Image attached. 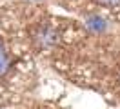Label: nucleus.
Returning a JSON list of instances; mask_svg holds the SVG:
<instances>
[{
	"mask_svg": "<svg viewBox=\"0 0 120 109\" xmlns=\"http://www.w3.org/2000/svg\"><path fill=\"white\" fill-rule=\"evenodd\" d=\"M8 67H9V58H8V53L4 51L2 44H0V76H2V75H6Z\"/></svg>",
	"mask_w": 120,
	"mask_h": 109,
	"instance_id": "2",
	"label": "nucleus"
},
{
	"mask_svg": "<svg viewBox=\"0 0 120 109\" xmlns=\"http://www.w3.org/2000/svg\"><path fill=\"white\" fill-rule=\"evenodd\" d=\"M118 82H120V75H118Z\"/></svg>",
	"mask_w": 120,
	"mask_h": 109,
	"instance_id": "4",
	"label": "nucleus"
},
{
	"mask_svg": "<svg viewBox=\"0 0 120 109\" xmlns=\"http://www.w3.org/2000/svg\"><path fill=\"white\" fill-rule=\"evenodd\" d=\"M95 2L104 7H120V0H95Z\"/></svg>",
	"mask_w": 120,
	"mask_h": 109,
	"instance_id": "3",
	"label": "nucleus"
},
{
	"mask_svg": "<svg viewBox=\"0 0 120 109\" xmlns=\"http://www.w3.org/2000/svg\"><path fill=\"white\" fill-rule=\"evenodd\" d=\"M33 42L40 49H47V47H51L58 42V33L51 26H38L33 31Z\"/></svg>",
	"mask_w": 120,
	"mask_h": 109,
	"instance_id": "1",
	"label": "nucleus"
}]
</instances>
